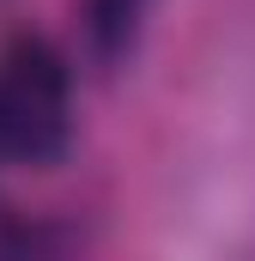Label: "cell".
<instances>
[{
    "instance_id": "1",
    "label": "cell",
    "mask_w": 255,
    "mask_h": 261,
    "mask_svg": "<svg viewBox=\"0 0 255 261\" xmlns=\"http://www.w3.org/2000/svg\"><path fill=\"white\" fill-rule=\"evenodd\" d=\"M73 140V67L49 37H12L0 49V158L55 164Z\"/></svg>"
},
{
    "instance_id": "2",
    "label": "cell",
    "mask_w": 255,
    "mask_h": 261,
    "mask_svg": "<svg viewBox=\"0 0 255 261\" xmlns=\"http://www.w3.org/2000/svg\"><path fill=\"white\" fill-rule=\"evenodd\" d=\"M140 12H146V0H91V6H85L97 55H122L128 43H134V24H140Z\"/></svg>"
},
{
    "instance_id": "3",
    "label": "cell",
    "mask_w": 255,
    "mask_h": 261,
    "mask_svg": "<svg viewBox=\"0 0 255 261\" xmlns=\"http://www.w3.org/2000/svg\"><path fill=\"white\" fill-rule=\"evenodd\" d=\"M0 261H49V237L12 206H0Z\"/></svg>"
}]
</instances>
